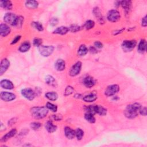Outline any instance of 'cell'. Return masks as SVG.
<instances>
[{"instance_id":"cell-6","label":"cell","mask_w":147,"mask_h":147,"mask_svg":"<svg viewBox=\"0 0 147 147\" xmlns=\"http://www.w3.org/2000/svg\"><path fill=\"white\" fill-rule=\"evenodd\" d=\"M18 16L13 13H7L3 17V20L7 24L14 26Z\"/></svg>"},{"instance_id":"cell-20","label":"cell","mask_w":147,"mask_h":147,"mask_svg":"<svg viewBox=\"0 0 147 147\" xmlns=\"http://www.w3.org/2000/svg\"><path fill=\"white\" fill-rule=\"evenodd\" d=\"M93 13L95 17L98 19V21L100 24L104 23V19L102 15L101 11L100 10V9L98 7H95L93 9Z\"/></svg>"},{"instance_id":"cell-15","label":"cell","mask_w":147,"mask_h":147,"mask_svg":"<svg viewBox=\"0 0 147 147\" xmlns=\"http://www.w3.org/2000/svg\"><path fill=\"white\" fill-rule=\"evenodd\" d=\"M11 31L10 28L6 24H1L0 34L2 37H6L10 34Z\"/></svg>"},{"instance_id":"cell-27","label":"cell","mask_w":147,"mask_h":147,"mask_svg":"<svg viewBox=\"0 0 147 147\" xmlns=\"http://www.w3.org/2000/svg\"><path fill=\"white\" fill-rule=\"evenodd\" d=\"M146 41L145 39H142L140 40L138 45V51L140 53H144L146 50Z\"/></svg>"},{"instance_id":"cell-49","label":"cell","mask_w":147,"mask_h":147,"mask_svg":"<svg viewBox=\"0 0 147 147\" xmlns=\"http://www.w3.org/2000/svg\"><path fill=\"white\" fill-rule=\"evenodd\" d=\"M124 30H125V28H122V29H120V30H117V31H115L114 33H113V34H114V35L122 33Z\"/></svg>"},{"instance_id":"cell-19","label":"cell","mask_w":147,"mask_h":147,"mask_svg":"<svg viewBox=\"0 0 147 147\" xmlns=\"http://www.w3.org/2000/svg\"><path fill=\"white\" fill-rule=\"evenodd\" d=\"M69 31V29L68 27L64 26H61L56 29H55L53 33V34H60V35H64L67 34Z\"/></svg>"},{"instance_id":"cell-29","label":"cell","mask_w":147,"mask_h":147,"mask_svg":"<svg viewBox=\"0 0 147 147\" xmlns=\"http://www.w3.org/2000/svg\"><path fill=\"white\" fill-rule=\"evenodd\" d=\"M88 52V48L84 44H82L78 50V55L79 56H84Z\"/></svg>"},{"instance_id":"cell-4","label":"cell","mask_w":147,"mask_h":147,"mask_svg":"<svg viewBox=\"0 0 147 147\" xmlns=\"http://www.w3.org/2000/svg\"><path fill=\"white\" fill-rule=\"evenodd\" d=\"M21 95L26 99L32 100L34 99L36 92L31 88H25L21 90Z\"/></svg>"},{"instance_id":"cell-26","label":"cell","mask_w":147,"mask_h":147,"mask_svg":"<svg viewBox=\"0 0 147 147\" xmlns=\"http://www.w3.org/2000/svg\"><path fill=\"white\" fill-rule=\"evenodd\" d=\"M0 6L2 8L7 10H10L13 8V3L10 1L9 0L1 1Z\"/></svg>"},{"instance_id":"cell-25","label":"cell","mask_w":147,"mask_h":147,"mask_svg":"<svg viewBox=\"0 0 147 147\" xmlns=\"http://www.w3.org/2000/svg\"><path fill=\"white\" fill-rule=\"evenodd\" d=\"M98 96L96 92H91L83 98V100L86 102H94Z\"/></svg>"},{"instance_id":"cell-35","label":"cell","mask_w":147,"mask_h":147,"mask_svg":"<svg viewBox=\"0 0 147 147\" xmlns=\"http://www.w3.org/2000/svg\"><path fill=\"white\" fill-rule=\"evenodd\" d=\"M45 107L49 110H51L52 112H56L57 110V106L56 105H54L51 102H47L46 103Z\"/></svg>"},{"instance_id":"cell-47","label":"cell","mask_w":147,"mask_h":147,"mask_svg":"<svg viewBox=\"0 0 147 147\" xmlns=\"http://www.w3.org/2000/svg\"><path fill=\"white\" fill-rule=\"evenodd\" d=\"M141 25L143 27H146L147 26V21H146V16L142 18L141 20Z\"/></svg>"},{"instance_id":"cell-18","label":"cell","mask_w":147,"mask_h":147,"mask_svg":"<svg viewBox=\"0 0 147 147\" xmlns=\"http://www.w3.org/2000/svg\"><path fill=\"white\" fill-rule=\"evenodd\" d=\"M132 2L131 1H121V5L125 13L128 14L131 9Z\"/></svg>"},{"instance_id":"cell-31","label":"cell","mask_w":147,"mask_h":147,"mask_svg":"<svg viewBox=\"0 0 147 147\" xmlns=\"http://www.w3.org/2000/svg\"><path fill=\"white\" fill-rule=\"evenodd\" d=\"M95 26V22L93 20H87L86 21L83 26V28L86 30H90L92 29Z\"/></svg>"},{"instance_id":"cell-50","label":"cell","mask_w":147,"mask_h":147,"mask_svg":"<svg viewBox=\"0 0 147 147\" xmlns=\"http://www.w3.org/2000/svg\"><path fill=\"white\" fill-rule=\"evenodd\" d=\"M121 5V1H116L115 2V6L117 7H118Z\"/></svg>"},{"instance_id":"cell-45","label":"cell","mask_w":147,"mask_h":147,"mask_svg":"<svg viewBox=\"0 0 147 147\" xmlns=\"http://www.w3.org/2000/svg\"><path fill=\"white\" fill-rule=\"evenodd\" d=\"M140 114L144 116H146V107H141L140 110H139Z\"/></svg>"},{"instance_id":"cell-42","label":"cell","mask_w":147,"mask_h":147,"mask_svg":"<svg viewBox=\"0 0 147 147\" xmlns=\"http://www.w3.org/2000/svg\"><path fill=\"white\" fill-rule=\"evenodd\" d=\"M59 20L57 18H52L50 20V25L52 26H55L58 24Z\"/></svg>"},{"instance_id":"cell-28","label":"cell","mask_w":147,"mask_h":147,"mask_svg":"<svg viewBox=\"0 0 147 147\" xmlns=\"http://www.w3.org/2000/svg\"><path fill=\"white\" fill-rule=\"evenodd\" d=\"M45 96L51 101H56L58 98V95L55 91L47 92L45 93Z\"/></svg>"},{"instance_id":"cell-9","label":"cell","mask_w":147,"mask_h":147,"mask_svg":"<svg viewBox=\"0 0 147 147\" xmlns=\"http://www.w3.org/2000/svg\"><path fill=\"white\" fill-rule=\"evenodd\" d=\"M119 91V87L117 84H111L107 87L105 91V94L107 96H111L115 95Z\"/></svg>"},{"instance_id":"cell-21","label":"cell","mask_w":147,"mask_h":147,"mask_svg":"<svg viewBox=\"0 0 147 147\" xmlns=\"http://www.w3.org/2000/svg\"><path fill=\"white\" fill-rule=\"evenodd\" d=\"M45 129L49 133H52L56 131L57 129V126L54 125L52 123V122L51 121H48L45 123Z\"/></svg>"},{"instance_id":"cell-3","label":"cell","mask_w":147,"mask_h":147,"mask_svg":"<svg viewBox=\"0 0 147 147\" xmlns=\"http://www.w3.org/2000/svg\"><path fill=\"white\" fill-rule=\"evenodd\" d=\"M54 51V47L52 45H42L38 47V52L44 57L51 56Z\"/></svg>"},{"instance_id":"cell-40","label":"cell","mask_w":147,"mask_h":147,"mask_svg":"<svg viewBox=\"0 0 147 147\" xmlns=\"http://www.w3.org/2000/svg\"><path fill=\"white\" fill-rule=\"evenodd\" d=\"M33 44L35 47H39L42 44V39L40 38H35L33 41Z\"/></svg>"},{"instance_id":"cell-13","label":"cell","mask_w":147,"mask_h":147,"mask_svg":"<svg viewBox=\"0 0 147 147\" xmlns=\"http://www.w3.org/2000/svg\"><path fill=\"white\" fill-rule=\"evenodd\" d=\"M0 86L2 88L6 90H12L14 87L12 82L8 79L2 80L0 82Z\"/></svg>"},{"instance_id":"cell-36","label":"cell","mask_w":147,"mask_h":147,"mask_svg":"<svg viewBox=\"0 0 147 147\" xmlns=\"http://www.w3.org/2000/svg\"><path fill=\"white\" fill-rule=\"evenodd\" d=\"M23 22H24V17L22 16H18V18L14 26L17 28H20L22 27L23 25Z\"/></svg>"},{"instance_id":"cell-34","label":"cell","mask_w":147,"mask_h":147,"mask_svg":"<svg viewBox=\"0 0 147 147\" xmlns=\"http://www.w3.org/2000/svg\"><path fill=\"white\" fill-rule=\"evenodd\" d=\"M75 136L78 140H81L84 136V131L80 128H77L75 130Z\"/></svg>"},{"instance_id":"cell-39","label":"cell","mask_w":147,"mask_h":147,"mask_svg":"<svg viewBox=\"0 0 147 147\" xmlns=\"http://www.w3.org/2000/svg\"><path fill=\"white\" fill-rule=\"evenodd\" d=\"M69 31L72 33H75L79 31L81 29V27L78 25H72L69 28Z\"/></svg>"},{"instance_id":"cell-32","label":"cell","mask_w":147,"mask_h":147,"mask_svg":"<svg viewBox=\"0 0 147 147\" xmlns=\"http://www.w3.org/2000/svg\"><path fill=\"white\" fill-rule=\"evenodd\" d=\"M84 118L85 119L88 121L90 123H94L95 122V118L94 115V114L90 113H86L84 115Z\"/></svg>"},{"instance_id":"cell-44","label":"cell","mask_w":147,"mask_h":147,"mask_svg":"<svg viewBox=\"0 0 147 147\" xmlns=\"http://www.w3.org/2000/svg\"><path fill=\"white\" fill-rule=\"evenodd\" d=\"M21 38V36L20 35H17V36H16L13 39V40L11 41V44H15L17 43L18 41H19L20 40Z\"/></svg>"},{"instance_id":"cell-10","label":"cell","mask_w":147,"mask_h":147,"mask_svg":"<svg viewBox=\"0 0 147 147\" xmlns=\"http://www.w3.org/2000/svg\"><path fill=\"white\" fill-rule=\"evenodd\" d=\"M0 97L5 102H10L16 98V95L12 92L7 91H2L0 94Z\"/></svg>"},{"instance_id":"cell-8","label":"cell","mask_w":147,"mask_h":147,"mask_svg":"<svg viewBox=\"0 0 147 147\" xmlns=\"http://www.w3.org/2000/svg\"><path fill=\"white\" fill-rule=\"evenodd\" d=\"M137 45L136 40H124L122 43V48L125 51H132Z\"/></svg>"},{"instance_id":"cell-1","label":"cell","mask_w":147,"mask_h":147,"mask_svg":"<svg viewBox=\"0 0 147 147\" xmlns=\"http://www.w3.org/2000/svg\"><path fill=\"white\" fill-rule=\"evenodd\" d=\"M141 108L139 103H134L127 106L124 111L125 115L129 119L135 118L138 115V111Z\"/></svg>"},{"instance_id":"cell-48","label":"cell","mask_w":147,"mask_h":147,"mask_svg":"<svg viewBox=\"0 0 147 147\" xmlns=\"http://www.w3.org/2000/svg\"><path fill=\"white\" fill-rule=\"evenodd\" d=\"M88 51H90V52L91 53H97V49L95 47H90Z\"/></svg>"},{"instance_id":"cell-23","label":"cell","mask_w":147,"mask_h":147,"mask_svg":"<svg viewBox=\"0 0 147 147\" xmlns=\"http://www.w3.org/2000/svg\"><path fill=\"white\" fill-rule=\"evenodd\" d=\"M45 81L47 84H48L51 86H52L53 87H56L57 86V82H56V79L52 75H47L45 78Z\"/></svg>"},{"instance_id":"cell-41","label":"cell","mask_w":147,"mask_h":147,"mask_svg":"<svg viewBox=\"0 0 147 147\" xmlns=\"http://www.w3.org/2000/svg\"><path fill=\"white\" fill-rule=\"evenodd\" d=\"M51 118L54 121H60L63 119V117L61 114H53L51 117Z\"/></svg>"},{"instance_id":"cell-2","label":"cell","mask_w":147,"mask_h":147,"mask_svg":"<svg viewBox=\"0 0 147 147\" xmlns=\"http://www.w3.org/2000/svg\"><path fill=\"white\" fill-rule=\"evenodd\" d=\"M30 113L34 118L40 119L45 118L47 115L48 109L46 107L36 106L31 108Z\"/></svg>"},{"instance_id":"cell-17","label":"cell","mask_w":147,"mask_h":147,"mask_svg":"<svg viewBox=\"0 0 147 147\" xmlns=\"http://www.w3.org/2000/svg\"><path fill=\"white\" fill-rule=\"evenodd\" d=\"M17 134V129L16 128L11 129L9 132H7L6 134H5L1 139V141L2 142H5L11 137H14Z\"/></svg>"},{"instance_id":"cell-30","label":"cell","mask_w":147,"mask_h":147,"mask_svg":"<svg viewBox=\"0 0 147 147\" xmlns=\"http://www.w3.org/2000/svg\"><path fill=\"white\" fill-rule=\"evenodd\" d=\"M38 6V2L36 1H27L25 2V6L29 9H36Z\"/></svg>"},{"instance_id":"cell-16","label":"cell","mask_w":147,"mask_h":147,"mask_svg":"<svg viewBox=\"0 0 147 147\" xmlns=\"http://www.w3.org/2000/svg\"><path fill=\"white\" fill-rule=\"evenodd\" d=\"M64 131L65 137L69 140H72L75 137V131L69 126H65Z\"/></svg>"},{"instance_id":"cell-7","label":"cell","mask_w":147,"mask_h":147,"mask_svg":"<svg viewBox=\"0 0 147 147\" xmlns=\"http://www.w3.org/2000/svg\"><path fill=\"white\" fill-rule=\"evenodd\" d=\"M82 64L80 61H78L76 62L71 68L69 71V74L71 76L74 77L77 75H78L82 69Z\"/></svg>"},{"instance_id":"cell-33","label":"cell","mask_w":147,"mask_h":147,"mask_svg":"<svg viewBox=\"0 0 147 147\" xmlns=\"http://www.w3.org/2000/svg\"><path fill=\"white\" fill-rule=\"evenodd\" d=\"M32 26L36 29V30H37L39 32H42L44 30V27L42 24L38 21H34L32 22Z\"/></svg>"},{"instance_id":"cell-14","label":"cell","mask_w":147,"mask_h":147,"mask_svg":"<svg viewBox=\"0 0 147 147\" xmlns=\"http://www.w3.org/2000/svg\"><path fill=\"white\" fill-rule=\"evenodd\" d=\"M54 67L56 70L58 71H63L65 68V62L64 60L59 59L55 61Z\"/></svg>"},{"instance_id":"cell-38","label":"cell","mask_w":147,"mask_h":147,"mask_svg":"<svg viewBox=\"0 0 147 147\" xmlns=\"http://www.w3.org/2000/svg\"><path fill=\"white\" fill-rule=\"evenodd\" d=\"M41 127V123L38 122H33L30 123V127L34 130H38Z\"/></svg>"},{"instance_id":"cell-22","label":"cell","mask_w":147,"mask_h":147,"mask_svg":"<svg viewBox=\"0 0 147 147\" xmlns=\"http://www.w3.org/2000/svg\"><path fill=\"white\" fill-rule=\"evenodd\" d=\"M94 111L95 114H98L100 116L106 115L107 110L101 105H94Z\"/></svg>"},{"instance_id":"cell-5","label":"cell","mask_w":147,"mask_h":147,"mask_svg":"<svg viewBox=\"0 0 147 147\" xmlns=\"http://www.w3.org/2000/svg\"><path fill=\"white\" fill-rule=\"evenodd\" d=\"M121 18V14L118 10L116 9H112L110 10L107 14V19L112 22L118 21Z\"/></svg>"},{"instance_id":"cell-12","label":"cell","mask_w":147,"mask_h":147,"mask_svg":"<svg viewBox=\"0 0 147 147\" xmlns=\"http://www.w3.org/2000/svg\"><path fill=\"white\" fill-rule=\"evenodd\" d=\"M83 83L86 87L90 88L95 84L96 82L95 80L92 76H87L83 79Z\"/></svg>"},{"instance_id":"cell-11","label":"cell","mask_w":147,"mask_h":147,"mask_svg":"<svg viewBox=\"0 0 147 147\" xmlns=\"http://www.w3.org/2000/svg\"><path fill=\"white\" fill-rule=\"evenodd\" d=\"M10 63L7 59L4 58L2 59L0 64V75H2L7 70V69L10 67Z\"/></svg>"},{"instance_id":"cell-43","label":"cell","mask_w":147,"mask_h":147,"mask_svg":"<svg viewBox=\"0 0 147 147\" xmlns=\"http://www.w3.org/2000/svg\"><path fill=\"white\" fill-rule=\"evenodd\" d=\"M94 47H95L96 48H98V49L102 48L103 47V44H102L100 41H95V42H94Z\"/></svg>"},{"instance_id":"cell-24","label":"cell","mask_w":147,"mask_h":147,"mask_svg":"<svg viewBox=\"0 0 147 147\" xmlns=\"http://www.w3.org/2000/svg\"><path fill=\"white\" fill-rule=\"evenodd\" d=\"M30 47H31L30 43L29 41H25V42H22L20 45V46L18 48V51L20 52L25 53V52H28L30 49Z\"/></svg>"},{"instance_id":"cell-37","label":"cell","mask_w":147,"mask_h":147,"mask_svg":"<svg viewBox=\"0 0 147 147\" xmlns=\"http://www.w3.org/2000/svg\"><path fill=\"white\" fill-rule=\"evenodd\" d=\"M74 92V88L71 86H68L65 89L64 95L65 96H68L73 94Z\"/></svg>"},{"instance_id":"cell-46","label":"cell","mask_w":147,"mask_h":147,"mask_svg":"<svg viewBox=\"0 0 147 147\" xmlns=\"http://www.w3.org/2000/svg\"><path fill=\"white\" fill-rule=\"evenodd\" d=\"M17 122V118H13L10 119L8 122V125L9 126H12L13 125H14Z\"/></svg>"}]
</instances>
